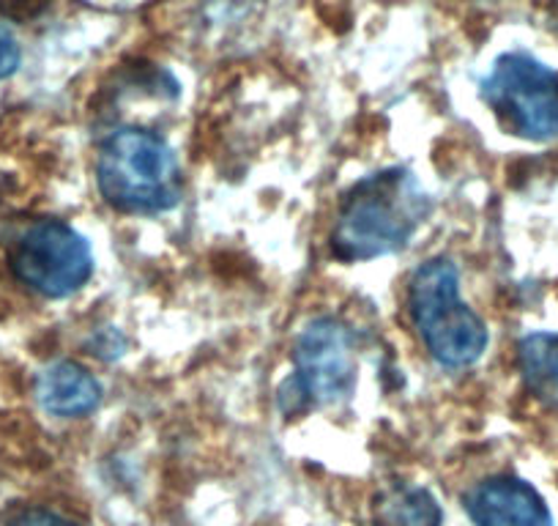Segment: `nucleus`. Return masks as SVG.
<instances>
[{
  "label": "nucleus",
  "instance_id": "obj_12",
  "mask_svg": "<svg viewBox=\"0 0 558 526\" xmlns=\"http://www.w3.org/2000/svg\"><path fill=\"white\" fill-rule=\"evenodd\" d=\"M20 67V45L7 25H0V80L12 77Z\"/></svg>",
  "mask_w": 558,
  "mask_h": 526
},
{
  "label": "nucleus",
  "instance_id": "obj_7",
  "mask_svg": "<svg viewBox=\"0 0 558 526\" xmlns=\"http://www.w3.org/2000/svg\"><path fill=\"white\" fill-rule=\"evenodd\" d=\"M465 510L476 526H553L545 499L520 477H487L471 488Z\"/></svg>",
  "mask_w": 558,
  "mask_h": 526
},
{
  "label": "nucleus",
  "instance_id": "obj_10",
  "mask_svg": "<svg viewBox=\"0 0 558 526\" xmlns=\"http://www.w3.org/2000/svg\"><path fill=\"white\" fill-rule=\"evenodd\" d=\"M520 375L525 390L547 409H558V335L536 332L520 340Z\"/></svg>",
  "mask_w": 558,
  "mask_h": 526
},
{
  "label": "nucleus",
  "instance_id": "obj_4",
  "mask_svg": "<svg viewBox=\"0 0 558 526\" xmlns=\"http://www.w3.org/2000/svg\"><path fill=\"white\" fill-rule=\"evenodd\" d=\"M482 99L525 141L558 138V74L525 52H507L482 80Z\"/></svg>",
  "mask_w": 558,
  "mask_h": 526
},
{
  "label": "nucleus",
  "instance_id": "obj_1",
  "mask_svg": "<svg viewBox=\"0 0 558 526\" xmlns=\"http://www.w3.org/2000/svg\"><path fill=\"white\" fill-rule=\"evenodd\" d=\"M433 203L408 168H386L359 181L337 212L329 244L340 261L359 263L400 252Z\"/></svg>",
  "mask_w": 558,
  "mask_h": 526
},
{
  "label": "nucleus",
  "instance_id": "obj_6",
  "mask_svg": "<svg viewBox=\"0 0 558 526\" xmlns=\"http://www.w3.org/2000/svg\"><path fill=\"white\" fill-rule=\"evenodd\" d=\"M293 364L307 404H342L356 386V335L345 321L318 315L299 335Z\"/></svg>",
  "mask_w": 558,
  "mask_h": 526
},
{
  "label": "nucleus",
  "instance_id": "obj_11",
  "mask_svg": "<svg viewBox=\"0 0 558 526\" xmlns=\"http://www.w3.org/2000/svg\"><path fill=\"white\" fill-rule=\"evenodd\" d=\"M7 526H80L66 515H58L45 507H20L7 518Z\"/></svg>",
  "mask_w": 558,
  "mask_h": 526
},
{
  "label": "nucleus",
  "instance_id": "obj_14",
  "mask_svg": "<svg viewBox=\"0 0 558 526\" xmlns=\"http://www.w3.org/2000/svg\"><path fill=\"white\" fill-rule=\"evenodd\" d=\"M45 0H0L3 12L12 14V17H28V14L39 12Z\"/></svg>",
  "mask_w": 558,
  "mask_h": 526
},
{
  "label": "nucleus",
  "instance_id": "obj_8",
  "mask_svg": "<svg viewBox=\"0 0 558 526\" xmlns=\"http://www.w3.org/2000/svg\"><path fill=\"white\" fill-rule=\"evenodd\" d=\"M36 401L52 417H85L101 404V384L77 362H52L36 379Z\"/></svg>",
  "mask_w": 558,
  "mask_h": 526
},
{
  "label": "nucleus",
  "instance_id": "obj_13",
  "mask_svg": "<svg viewBox=\"0 0 558 526\" xmlns=\"http://www.w3.org/2000/svg\"><path fill=\"white\" fill-rule=\"evenodd\" d=\"M90 348H94L96 357L116 359V357H121L123 348H126V343H123V337L118 335V330H105L96 335V340L90 343Z\"/></svg>",
  "mask_w": 558,
  "mask_h": 526
},
{
  "label": "nucleus",
  "instance_id": "obj_5",
  "mask_svg": "<svg viewBox=\"0 0 558 526\" xmlns=\"http://www.w3.org/2000/svg\"><path fill=\"white\" fill-rule=\"evenodd\" d=\"M12 272L25 288L47 299L77 294L94 275L90 247L61 219H36L12 250Z\"/></svg>",
  "mask_w": 558,
  "mask_h": 526
},
{
  "label": "nucleus",
  "instance_id": "obj_2",
  "mask_svg": "<svg viewBox=\"0 0 558 526\" xmlns=\"http://www.w3.org/2000/svg\"><path fill=\"white\" fill-rule=\"evenodd\" d=\"M96 190L121 214L170 212L181 201V168L173 148L151 129L123 127L101 143L96 157Z\"/></svg>",
  "mask_w": 558,
  "mask_h": 526
},
{
  "label": "nucleus",
  "instance_id": "obj_9",
  "mask_svg": "<svg viewBox=\"0 0 558 526\" xmlns=\"http://www.w3.org/2000/svg\"><path fill=\"white\" fill-rule=\"evenodd\" d=\"M441 518L438 499L411 482H391L373 502V526H441Z\"/></svg>",
  "mask_w": 558,
  "mask_h": 526
},
{
  "label": "nucleus",
  "instance_id": "obj_3",
  "mask_svg": "<svg viewBox=\"0 0 558 526\" xmlns=\"http://www.w3.org/2000/svg\"><path fill=\"white\" fill-rule=\"evenodd\" d=\"M408 304L418 337L438 364L471 368L487 348V326L460 294V270L449 258H433L413 272Z\"/></svg>",
  "mask_w": 558,
  "mask_h": 526
}]
</instances>
